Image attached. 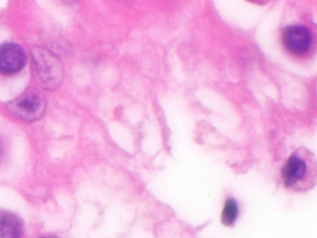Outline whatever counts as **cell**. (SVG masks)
<instances>
[{"instance_id":"obj_5","label":"cell","mask_w":317,"mask_h":238,"mask_svg":"<svg viewBox=\"0 0 317 238\" xmlns=\"http://www.w3.org/2000/svg\"><path fill=\"white\" fill-rule=\"evenodd\" d=\"M26 62V53L20 45H0V74L6 76L17 74L24 69Z\"/></svg>"},{"instance_id":"obj_9","label":"cell","mask_w":317,"mask_h":238,"mask_svg":"<svg viewBox=\"0 0 317 238\" xmlns=\"http://www.w3.org/2000/svg\"><path fill=\"white\" fill-rule=\"evenodd\" d=\"M53 238V237H46V238Z\"/></svg>"},{"instance_id":"obj_2","label":"cell","mask_w":317,"mask_h":238,"mask_svg":"<svg viewBox=\"0 0 317 238\" xmlns=\"http://www.w3.org/2000/svg\"><path fill=\"white\" fill-rule=\"evenodd\" d=\"M281 43L291 57L297 60H308L316 53L317 36L308 26L292 24L283 28Z\"/></svg>"},{"instance_id":"obj_6","label":"cell","mask_w":317,"mask_h":238,"mask_svg":"<svg viewBox=\"0 0 317 238\" xmlns=\"http://www.w3.org/2000/svg\"><path fill=\"white\" fill-rule=\"evenodd\" d=\"M23 224L16 215L10 212L0 213V238H21Z\"/></svg>"},{"instance_id":"obj_4","label":"cell","mask_w":317,"mask_h":238,"mask_svg":"<svg viewBox=\"0 0 317 238\" xmlns=\"http://www.w3.org/2000/svg\"><path fill=\"white\" fill-rule=\"evenodd\" d=\"M35 62L36 74L47 88H55L62 81V65L51 53L37 52Z\"/></svg>"},{"instance_id":"obj_3","label":"cell","mask_w":317,"mask_h":238,"mask_svg":"<svg viewBox=\"0 0 317 238\" xmlns=\"http://www.w3.org/2000/svg\"><path fill=\"white\" fill-rule=\"evenodd\" d=\"M46 106L42 94L35 90H27L9 102L7 107L9 113L15 117L26 122H33L44 115Z\"/></svg>"},{"instance_id":"obj_1","label":"cell","mask_w":317,"mask_h":238,"mask_svg":"<svg viewBox=\"0 0 317 238\" xmlns=\"http://www.w3.org/2000/svg\"><path fill=\"white\" fill-rule=\"evenodd\" d=\"M284 185L293 192H305L317 185V159L313 152L300 147L294 151L282 168Z\"/></svg>"},{"instance_id":"obj_8","label":"cell","mask_w":317,"mask_h":238,"mask_svg":"<svg viewBox=\"0 0 317 238\" xmlns=\"http://www.w3.org/2000/svg\"><path fill=\"white\" fill-rule=\"evenodd\" d=\"M3 157H4V147H3L2 143L0 142V162H1V160L3 159Z\"/></svg>"},{"instance_id":"obj_7","label":"cell","mask_w":317,"mask_h":238,"mask_svg":"<svg viewBox=\"0 0 317 238\" xmlns=\"http://www.w3.org/2000/svg\"><path fill=\"white\" fill-rule=\"evenodd\" d=\"M238 215L239 207L238 202L235 198L230 197L225 201L221 212V222L226 226H231L238 220Z\"/></svg>"}]
</instances>
